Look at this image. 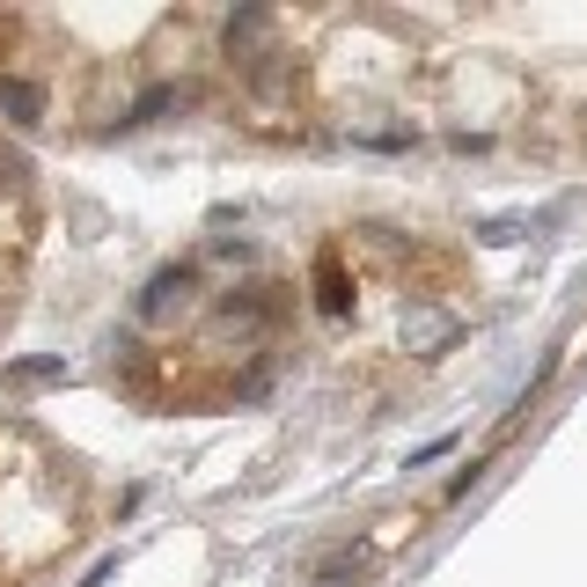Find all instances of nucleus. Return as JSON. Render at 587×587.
I'll list each match as a JSON object with an SVG mask.
<instances>
[{"mask_svg":"<svg viewBox=\"0 0 587 587\" xmlns=\"http://www.w3.org/2000/svg\"><path fill=\"white\" fill-rule=\"evenodd\" d=\"M184 280H192V272H162V280L140 294V316H162V309H169V294H184Z\"/></svg>","mask_w":587,"mask_h":587,"instance_id":"obj_1","label":"nucleus"},{"mask_svg":"<svg viewBox=\"0 0 587 587\" xmlns=\"http://www.w3.org/2000/svg\"><path fill=\"white\" fill-rule=\"evenodd\" d=\"M0 104L16 110L22 125H37V89H30V81H0Z\"/></svg>","mask_w":587,"mask_h":587,"instance_id":"obj_2","label":"nucleus"}]
</instances>
